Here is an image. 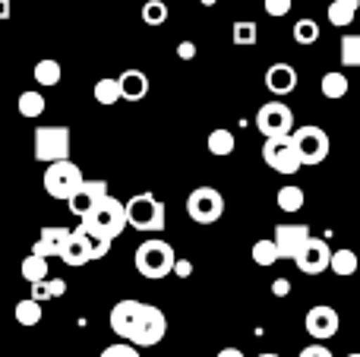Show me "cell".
<instances>
[{
  "label": "cell",
  "instance_id": "obj_11",
  "mask_svg": "<svg viewBox=\"0 0 360 357\" xmlns=\"http://www.w3.org/2000/svg\"><path fill=\"white\" fill-rule=\"evenodd\" d=\"M338 326H342L338 313L332 307H326V304L310 307L307 310V316H304V329H307V335H310L313 342H329L332 335L338 332Z\"/></svg>",
  "mask_w": 360,
  "mask_h": 357
},
{
  "label": "cell",
  "instance_id": "obj_2",
  "mask_svg": "<svg viewBox=\"0 0 360 357\" xmlns=\"http://www.w3.org/2000/svg\"><path fill=\"white\" fill-rule=\"evenodd\" d=\"M79 225L114 240V238H120V234L127 231V209H124V202H120L117 196L108 193V196H101V200L95 202L86 215H82Z\"/></svg>",
  "mask_w": 360,
  "mask_h": 357
},
{
  "label": "cell",
  "instance_id": "obj_27",
  "mask_svg": "<svg viewBox=\"0 0 360 357\" xmlns=\"http://www.w3.org/2000/svg\"><path fill=\"white\" fill-rule=\"evenodd\" d=\"M234 145H237V139L231 130H212L209 139H205V149H209L212 155H231Z\"/></svg>",
  "mask_w": 360,
  "mask_h": 357
},
{
  "label": "cell",
  "instance_id": "obj_33",
  "mask_svg": "<svg viewBox=\"0 0 360 357\" xmlns=\"http://www.w3.org/2000/svg\"><path fill=\"white\" fill-rule=\"evenodd\" d=\"M19 114H22V117H41L44 114V95L41 92H22L19 95Z\"/></svg>",
  "mask_w": 360,
  "mask_h": 357
},
{
  "label": "cell",
  "instance_id": "obj_8",
  "mask_svg": "<svg viewBox=\"0 0 360 357\" xmlns=\"http://www.w3.org/2000/svg\"><path fill=\"white\" fill-rule=\"evenodd\" d=\"M35 158L44 164L70 158V126H38L35 130Z\"/></svg>",
  "mask_w": 360,
  "mask_h": 357
},
{
  "label": "cell",
  "instance_id": "obj_36",
  "mask_svg": "<svg viewBox=\"0 0 360 357\" xmlns=\"http://www.w3.org/2000/svg\"><path fill=\"white\" fill-rule=\"evenodd\" d=\"M342 63L345 67H360V32L342 38Z\"/></svg>",
  "mask_w": 360,
  "mask_h": 357
},
{
  "label": "cell",
  "instance_id": "obj_14",
  "mask_svg": "<svg viewBox=\"0 0 360 357\" xmlns=\"http://www.w3.org/2000/svg\"><path fill=\"white\" fill-rule=\"evenodd\" d=\"M143 310H146V304L143 301H133V297L114 304V310H111V329H114V335H120L124 342L130 339V332H133V326L139 323Z\"/></svg>",
  "mask_w": 360,
  "mask_h": 357
},
{
  "label": "cell",
  "instance_id": "obj_29",
  "mask_svg": "<svg viewBox=\"0 0 360 357\" xmlns=\"http://www.w3.org/2000/svg\"><path fill=\"white\" fill-rule=\"evenodd\" d=\"M32 76L38 79V86H57V82H60V76H63V70H60V63L48 57V60H38L35 63Z\"/></svg>",
  "mask_w": 360,
  "mask_h": 357
},
{
  "label": "cell",
  "instance_id": "obj_30",
  "mask_svg": "<svg viewBox=\"0 0 360 357\" xmlns=\"http://www.w3.org/2000/svg\"><path fill=\"white\" fill-rule=\"evenodd\" d=\"M250 257H253L256 266H275V263H278V247H275L272 238H262V240H256V244H253Z\"/></svg>",
  "mask_w": 360,
  "mask_h": 357
},
{
  "label": "cell",
  "instance_id": "obj_23",
  "mask_svg": "<svg viewBox=\"0 0 360 357\" xmlns=\"http://www.w3.org/2000/svg\"><path fill=\"white\" fill-rule=\"evenodd\" d=\"M67 294V282L63 278H41V282H32V301L44 304L51 297H63Z\"/></svg>",
  "mask_w": 360,
  "mask_h": 357
},
{
  "label": "cell",
  "instance_id": "obj_43",
  "mask_svg": "<svg viewBox=\"0 0 360 357\" xmlns=\"http://www.w3.org/2000/svg\"><path fill=\"white\" fill-rule=\"evenodd\" d=\"M13 16V0H0V19H10Z\"/></svg>",
  "mask_w": 360,
  "mask_h": 357
},
{
  "label": "cell",
  "instance_id": "obj_18",
  "mask_svg": "<svg viewBox=\"0 0 360 357\" xmlns=\"http://www.w3.org/2000/svg\"><path fill=\"white\" fill-rule=\"evenodd\" d=\"M117 86H120V98L127 101H143L149 95V76L143 70H124L117 76Z\"/></svg>",
  "mask_w": 360,
  "mask_h": 357
},
{
  "label": "cell",
  "instance_id": "obj_47",
  "mask_svg": "<svg viewBox=\"0 0 360 357\" xmlns=\"http://www.w3.org/2000/svg\"><path fill=\"white\" fill-rule=\"evenodd\" d=\"M259 357H278V354H259Z\"/></svg>",
  "mask_w": 360,
  "mask_h": 357
},
{
  "label": "cell",
  "instance_id": "obj_9",
  "mask_svg": "<svg viewBox=\"0 0 360 357\" xmlns=\"http://www.w3.org/2000/svg\"><path fill=\"white\" fill-rule=\"evenodd\" d=\"M262 162L272 171H278V174H297V171L304 168L297 152H294L291 133H288V136H269L266 143H262Z\"/></svg>",
  "mask_w": 360,
  "mask_h": 357
},
{
  "label": "cell",
  "instance_id": "obj_45",
  "mask_svg": "<svg viewBox=\"0 0 360 357\" xmlns=\"http://www.w3.org/2000/svg\"><path fill=\"white\" fill-rule=\"evenodd\" d=\"M199 4H202V6H215L218 0H199Z\"/></svg>",
  "mask_w": 360,
  "mask_h": 357
},
{
  "label": "cell",
  "instance_id": "obj_28",
  "mask_svg": "<svg viewBox=\"0 0 360 357\" xmlns=\"http://www.w3.org/2000/svg\"><path fill=\"white\" fill-rule=\"evenodd\" d=\"M19 272H22L25 282H41V278H48V259L38 257V253H29V257L22 259V266H19Z\"/></svg>",
  "mask_w": 360,
  "mask_h": 357
},
{
  "label": "cell",
  "instance_id": "obj_34",
  "mask_svg": "<svg viewBox=\"0 0 360 357\" xmlns=\"http://www.w3.org/2000/svg\"><path fill=\"white\" fill-rule=\"evenodd\" d=\"M92 95H95V101H98V105H117V101H120L117 79H98V82H95V89H92Z\"/></svg>",
  "mask_w": 360,
  "mask_h": 357
},
{
  "label": "cell",
  "instance_id": "obj_4",
  "mask_svg": "<svg viewBox=\"0 0 360 357\" xmlns=\"http://www.w3.org/2000/svg\"><path fill=\"white\" fill-rule=\"evenodd\" d=\"M127 225L136 231H162L165 228V206L158 202L155 193H136L133 200L124 202Z\"/></svg>",
  "mask_w": 360,
  "mask_h": 357
},
{
  "label": "cell",
  "instance_id": "obj_37",
  "mask_svg": "<svg viewBox=\"0 0 360 357\" xmlns=\"http://www.w3.org/2000/svg\"><path fill=\"white\" fill-rule=\"evenodd\" d=\"M98 357H139V348L130 342H120V345H108Z\"/></svg>",
  "mask_w": 360,
  "mask_h": 357
},
{
  "label": "cell",
  "instance_id": "obj_41",
  "mask_svg": "<svg viewBox=\"0 0 360 357\" xmlns=\"http://www.w3.org/2000/svg\"><path fill=\"white\" fill-rule=\"evenodd\" d=\"M177 57H180V60H193V57H196V44H193V41H180L177 44Z\"/></svg>",
  "mask_w": 360,
  "mask_h": 357
},
{
  "label": "cell",
  "instance_id": "obj_20",
  "mask_svg": "<svg viewBox=\"0 0 360 357\" xmlns=\"http://www.w3.org/2000/svg\"><path fill=\"white\" fill-rule=\"evenodd\" d=\"M357 10H360V0H332L326 16H329V22L335 25V29H348L357 19Z\"/></svg>",
  "mask_w": 360,
  "mask_h": 357
},
{
  "label": "cell",
  "instance_id": "obj_6",
  "mask_svg": "<svg viewBox=\"0 0 360 357\" xmlns=\"http://www.w3.org/2000/svg\"><path fill=\"white\" fill-rule=\"evenodd\" d=\"M186 215L196 225H215L224 215V196L215 187H196L186 196Z\"/></svg>",
  "mask_w": 360,
  "mask_h": 357
},
{
  "label": "cell",
  "instance_id": "obj_25",
  "mask_svg": "<svg viewBox=\"0 0 360 357\" xmlns=\"http://www.w3.org/2000/svg\"><path fill=\"white\" fill-rule=\"evenodd\" d=\"M231 41L237 44V48H250V44L259 41V25L253 22V19H237L234 29H231Z\"/></svg>",
  "mask_w": 360,
  "mask_h": 357
},
{
  "label": "cell",
  "instance_id": "obj_31",
  "mask_svg": "<svg viewBox=\"0 0 360 357\" xmlns=\"http://www.w3.org/2000/svg\"><path fill=\"white\" fill-rule=\"evenodd\" d=\"M76 231L86 238V244H89V253H92V259H101V257H108V250H111V244L114 240L111 238H105V234H98V231H89V228H76Z\"/></svg>",
  "mask_w": 360,
  "mask_h": 357
},
{
  "label": "cell",
  "instance_id": "obj_22",
  "mask_svg": "<svg viewBox=\"0 0 360 357\" xmlns=\"http://www.w3.org/2000/svg\"><path fill=\"white\" fill-rule=\"evenodd\" d=\"M319 89H323V95L329 101H338V98H345L348 95V76L342 73V70H329V73L323 76V82H319Z\"/></svg>",
  "mask_w": 360,
  "mask_h": 357
},
{
  "label": "cell",
  "instance_id": "obj_1",
  "mask_svg": "<svg viewBox=\"0 0 360 357\" xmlns=\"http://www.w3.org/2000/svg\"><path fill=\"white\" fill-rule=\"evenodd\" d=\"M174 259H177V253H174V247H171L168 240L149 238V240H143V244L136 247V259H133V263H136V272L143 278H149V282H162V278L171 275Z\"/></svg>",
  "mask_w": 360,
  "mask_h": 357
},
{
  "label": "cell",
  "instance_id": "obj_19",
  "mask_svg": "<svg viewBox=\"0 0 360 357\" xmlns=\"http://www.w3.org/2000/svg\"><path fill=\"white\" fill-rule=\"evenodd\" d=\"M60 259H63L67 266H73V269H79V266L92 263V253H89V244H86V238H82L79 231H70L67 244H63V250H60Z\"/></svg>",
  "mask_w": 360,
  "mask_h": 357
},
{
  "label": "cell",
  "instance_id": "obj_13",
  "mask_svg": "<svg viewBox=\"0 0 360 357\" xmlns=\"http://www.w3.org/2000/svg\"><path fill=\"white\" fill-rule=\"evenodd\" d=\"M275 247H278V259H297L300 250L310 240V228L307 225H275Z\"/></svg>",
  "mask_w": 360,
  "mask_h": 357
},
{
  "label": "cell",
  "instance_id": "obj_5",
  "mask_svg": "<svg viewBox=\"0 0 360 357\" xmlns=\"http://www.w3.org/2000/svg\"><path fill=\"white\" fill-rule=\"evenodd\" d=\"M82 181H86V177H82L79 164H73L70 158H60V162H51L48 171H44V193L67 202L70 193H73Z\"/></svg>",
  "mask_w": 360,
  "mask_h": 357
},
{
  "label": "cell",
  "instance_id": "obj_35",
  "mask_svg": "<svg viewBox=\"0 0 360 357\" xmlns=\"http://www.w3.org/2000/svg\"><path fill=\"white\" fill-rule=\"evenodd\" d=\"M168 16H171V10H168V4H165V0H146V4H143L146 25H165V22H168Z\"/></svg>",
  "mask_w": 360,
  "mask_h": 357
},
{
  "label": "cell",
  "instance_id": "obj_21",
  "mask_svg": "<svg viewBox=\"0 0 360 357\" xmlns=\"http://www.w3.org/2000/svg\"><path fill=\"white\" fill-rule=\"evenodd\" d=\"M329 269L335 272V275H357L360 259H357V253L351 250V247H342V250H332Z\"/></svg>",
  "mask_w": 360,
  "mask_h": 357
},
{
  "label": "cell",
  "instance_id": "obj_7",
  "mask_svg": "<svg viewBox=\"0 0 360 357\" xmlns=\"http://www.w3.org/2000/svg\"><path fill=\"white\" fill-rule=\"evenodd\" d=\"M165 335H168V316H165L158 307L146 304L143 316H139V323L133 326V332H130V339L127 342L136 345V348H155Z\"/></svg>",
  "mask_w": 360,
  "mask_h": 357
},
{
  "label": "cell",
  "instance_id": "obj_16",
  "mask_svg": "<svg viewBox=\"0 0 360 357\" xmlns=\"http://www.w3.org/2000/svg\"><path fill=\"white\" fill-rule=\"evenodd\" d=\"M266 89L272 95H291L297 89V70L291 63H272L266 70Z\"/></svg>",
  "mask_w": 360,
  "mask_h": 357
},
{
  "label": "cell",
  "instance_id": "obj_42",
  "mask_svg": "<svg viewBox=\"0 0 360 357\" xmlns=\"http://www.w3.org/2000/svg\"><path fill=\"white\" fill-rule=\"evenodd\" d=\"M272 294L275 297H288V294H291V282H288V278H275V282H272Z\"/></svg>",
  "mask_w": 360,
  "mask_h": 357
},
{
  "label": "cell",
  "instance_id": "obj_38",
  "mask_svg": "<svg viewBox=\"0 0 360 357\" xmlns=\"http://www.w3.org/2000/svg\"><path fill=\"white\" fill-rule=\"evenodd\" d=\"M262 4H266L269 16H275V19H281V16L291 13V0H262Z\"/></svg>",
  "mask_w": 360,
  "mask_h": 357
},
{
  "label": "cell",
  "instance_id": "obj_15",
  "mask_svg": "<svg viewBox=\"0 0 360 357\" xmlns=\"http://www.w3.org/2000/svg\"><path fill=\"white\" fill-rule=\"evenodd\" d=\"M101 196H108V183H105V181H82L79 187L70 193L67 206H70V212L82 219V215H86L89 209H92L95 202L101 200Z\"/></svg>",
  "mask_w": 360,
  "mask_h": 357
},
{
  "label": "cell",
  "instance_id": "obj_39",
  "mask_svg": "<svg viewBox=\"0 0 360 357\" xmlns=\"http://www.w3.org/2000/svg\"><path fill=\"white\" fill-rule=\"evenodd\" d=\"M297 357H335V354H332L329 348L323 345V342H313V345H307V348H304V351H300Z\"/></svg>",
  "mask_w": 360,
  "mask_h": 357
},
{
  "label": "cell",
  "instance_id": "obj_17",
  "mask_svg": "<svg viewBox=\"0 0 360 357\" xmlns=\"http://www.w3.org/2000/svg\"><path fill=\"white\" fill-rule=\"evenodd\" d=\"M70 238V228H41V234H38V240L32 244V253H38V257H60L63 244H67Z\"/></svg>",
  "mask_w": 360,
  "mask_h": 357
},
{
  "label": "cell",
  "instance_id": "obj_44",
  "mask_svg": "<svg viewBox=\"0 0 360 357\" xmlns=\"http://www.w3.org/2000/svg\"><path fill=\"white\" fill-rule=\"evenodd\" d=\"M215 357H247V354H243L240 348H221V351H218Z\"/></svg>",
  "mask_w": 360,
  "mask_h": 357
},
{
  "label": "cell",
  "instance_id": "obj_24",
  "mask_svg": "<svg viewBox=\"0 0 360 357\" xmlns=\"http://www.w3.org/2000/svg\"><path fill=\"white\" fill-rule=\"evenodd\" d=\"M275 202H278L281 212H300L307 202V193L300 187H294V183H288V187H281L278 193H275Z\"/></svg>",
  "mask_w": 360,
  "mask_h": 357
},
{
  "label": "cell",
  "instance_id": "obj_40",
  "mask_svg": "<svg viewBox=\"0 0 360 357\" xmlns=\"http://www.w3.org/2000/svg\"><path fill=\"white\" fill-rule=\"evenodd\" d=\"M171 275H177V278H190L193 275V263L190 259H174V269H171Z\"/></svg>",
  "mask_w": 360,
  "mask_h": 357
},
{
  "label": "cell",
  "instance_id": "obj_46",
  "mask_svg": "<svg viewBox=\"0 0 360 357\" xmlns=\"http://www.w3.org/2000/svg\"><path fill=\"white\" fill-rule=\"evenodd\" d=\"M348 357H360V351H351V354H348Z\"/></svg>",
  "mask_w": 360,
  "mask_h": 357
},
{
  "label": "cell",
  "instance_id": "obj_3",
  "mask_svg": "<svg viewBox=\"0 0 360 357\" xmlns=\"http://www.w3.org/2000/svg\"><path fill=\"white\" fill-rule=\"evenodd\" d=\"M291 143H294V152H297L300 164L304 168H310V164H323L326 158H329V133L323 130V126H297V130H291Z\"/></svg>",
  "mask_w": 360,
  "mask_h": 357
},
{
  "label": "cell",
  "instance_id": "obj_26",
  "mask_svg": "<svg viewBox=\"0 0 360 357\" xmlns=\"http://www.w3.org/2000/svg\"><path fill=\"white\" fill-rule=\"evenodd\" d=\"M13 316H16L19 326H38V323H41V316H44V310H41V304H38V301L25 297V301H19L16 307H13Z\"/></svg>",
  "mask_w": 360,
  "mask_h": 357
},
{
  "label": "cell",
  "instance_id": "obj_12",
  "mask_svg": "<svg viewBox=\"0 0 360 357\" xmlns=\"http://www.w3.org/2000/svg\"><path fill=\"white\" fill-rule=\"evenodd\" d=\"M329 257H332V247L326 244V238H313L307 240V247L300 250V257L294 259L297 263V269L304 272V275H323L326 269H329Z\"/></svg>",
  "mask_w": 360,
  "mask_h": 357
},
{
  "label": "cell",
  "instance_id": "obj_10",
  "mask_svg": "<svg viewBox=\"0 0 360 357\" xmlns=\"http://www.w3.org/2000/svg\"><path fill=\"white\" fill-rule=\"evenodd\" d=\"M256 130L262 136H288L294 130V111L281 101H266V105L256 111Z\"/></svg>",
  "mask_w": 360,
  "mask_h": 357
},
{
  "label": "cell",
  "instance_id": "obj_32",
  "mask_svg": "<svg viewBox=\"0 0 360 357\" xmlns=\"http://www.w3.org/2000/svg\"><path fill=\"white\" fill-rule=\"evenodd\" d=\"M291 35H294V41L297 44H316L319 41V22L316 19H297L294 22V29H291Z\"/></svg>",
  "mask_w": 360,
  "mask_h": 357
}]
</instances>
